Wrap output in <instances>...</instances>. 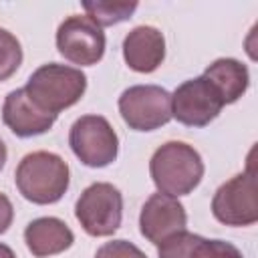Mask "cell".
I'll list each match as a JSON object with an SVG mask.
<instances>
[{
	"label": "cell",
	"mask_w": 258,
	"mask_h": 258,
	"mask_svg": "<svg viewBox=\"0 0 258 258\" xmlns=\"http://www.w3.org/2000/svg\"><path fill=\"white\" fill-rule=\"evenodd\" d=\"M149 173L159 194L179 198L191 194L204 177L202 155L183 141H167L155 149Z\"/></svg>",
	"instance_id": "cell-1"
},
{
	"label": "cell",
	"mask_w": 258,
	"mask_h": 258,
	"mask_svg": "<svg viewBox=\"0 0 258 258\" xmlns=\"http://www.w3.org/2000/svg\"><path fill=\"white\" fill-rule=\"evenodd\" d=\"M14 181L24 200L46 206L64 196L71 171L60 155L52 151H32L20 159L14 171Z\"/></svg>",
	"instance_id": "cell-2"
},
{
	"label": "cell",
	"mask_w": 258,
	"mask_h": 258,
	"mask_svg": "<svg viewBox=\"0 0 258 258\" xmlns=\"http://www.w3.org/2000/svg\"><path fill=\"white\" fill-rule=\"evenodd\" d=\"M28 99L44 113L58 115L81 101L87 91V77L81 69L48 62L38 67L24 87Z\"/></svg>",
	"instance_id": "cell-3"
},
{
	"label": "cell",
	"mask_w": 258,
	"mask_h": 258,
	"mask_svg": "<svg viewBox=\"0 0 258 258\" xmlns=\"http://www.w3.org/2000/svg\"><path fill=\"white\" fill-rule=\"evenodd\" d=\"M75 216L81 228L95 238L111 236L119 230L123 218V196L109 181H97L85 187L75 204Z\"/></svg>",
	"instance_id": "cell-4"
},
{
	"label": "cell",
	"mask_w": 258,
	"mask_h": 258,
	"mask_svg": "<svg viewBox=\"0 0 258 258\" xmlns=\"http://www.w3.org/2000/svg\"><path fill=\"white\" fill-rule=\"evenodd\" d=\"M69 145L77 159L87 167H107L119 153V137L111 123L101 115L79 117L71 125Z\"/></svg>",
	"instance_id": "cell-5"
},
{
	"label": "cell",
	"mask_w": 258,
	"mask_h": 258,
	"mask_svg": "<svg viewBox=\"0 0 258 258\" xmlns=\"http://www.w3.org/2000/svg\"><path fill=\"white\" fill-rule=\"evenodd\" d=\"M119 113L133 131H153L171 119V95L157 85H133L119 97Z\"/></svg>",
	"instance_id": "cell-6"
},
{
	"label": "cell",
	"mask_w": 258,
	"mask_h": 258,
	"mask_svg": "<svg viewBox=\"0 0 258 258\" xmlns=\"http://www.w3.org/2000/svg\"><path fill=\"white\" fill-rule=\"evenodd\" d=\"M212 214L220 224L234 228L252 226L258 222L256 179L250 167L216 189L212 200Z\"/></svg>",
	"instance_id": "cell-7"
},
{
	"label": "cell",
	"mask_w": 258,
	"mask_h": 258,
	"mask_svg": "<svg viewBox=\"0 0 258 258\" xmlns=\"http://www.w3.org/2000/svg\"><path fill=\"white\" fill-rule=\"evenodd\" d=\"M105 32L87 14L64 18L56 30V48L73 64L93 67L105 54Z\"/></svg>",
	"instance_id": "cell-8"
},
{
	"label": "cell",
	"mask_w": 258,
	"mask_h": 258,
	"mask_svg": "<svg viewBox=\"0 0 258 258\" xmlns=\"http://www.w3.org/2000/svg\"><path fill=\"white\" fill-rule=\"evenodd\" d=\"M222 107V97L206 77L181 83L171 95V117L187 127H206L220 115Z\"/></svg>",
	"instance_id": "cell-9"
},
{
	"label": "cell",
	"mask_w": 258,
	"mask_h": 258,
	"mask_svg": "<svg viewBox=\"0 0 258 258\" xmlns=\"http://www.w3.org/2000/svg\"><path fill=\"white\" fill-rule=\"evenodd\" d=\"M187 214L177 198L165 194H153L141 208L139 214V232L151 244H161L165 238L185 230Z\"/></svg>",
	"instance_id": "cell-10"
},
{
	"label": "cell",
	"mask_w": 258,
	"mask_h": 258,
	"mask_svg": "<svg viewBox=\"0 0 258 258\" xmlns=\"http://www.w3.org/2000/svg\"><path fill=\"white\" fill-rule=\"evenodd\" d=\"M2 121L16 137H34V135L46 133L54 125L56 115H50L38 109L28 99L22 87L6 95L2 105Z\"/></svg>",
	"instance_id": "cell-11"
},
{
	"label": "cell",
	"mask_w": 258,
	"mask_h": 258,
	"mask_svg": "<svg viewBox=\"0 0 258 258\" xmlns=\"http://www.w3.org/2000/svg\"><path fill=\"white\" fill-rule=\"evenodd\" d=\"M123 58L135 73H153L165 58V38L155 26H135L123 38Z\"/></svg>",
	"instance_id": "cell-12"
},
{
	"label": "cell",
	"mask_w": 258,
	"mask_h": 258,
	"mask_svg": "<svg viewBox=\"0 0 258 258\" xmlns=\"http://www.w3.org/2000/svg\"><path fill=\"white\" fill-rule=\"evenodd\" d=\"M159 258H244L242 252L224 240H208L181 230L157 244Z\"/></svg>",
	"instance_id": "cell-13"
},
{
	"label": "cell",
	"mask_w": 258,
	"mask_h": 258,
	"mask_svg": "<svg viewBox=\"0 0 258 258\" xmlns=\"http://www.w3.org/2000/svg\"><path fill=\"white\" fill-rule=\"evenodd\" d=\"M26 248L36 258H48L69 250L75 242L73 230L58 218L46 216L32 220L24 230Z\"/></svg>",
	"instance_id": "cell-14"
},
{
	"label": "cell",
	"mask_w": 258,
	"mask_h": 258,
	"mask_svg": "<svg viewBox=\"0 0 258 258\" xmlns=\"http://www.w3.org/2000/svg\"><path fill=\"white\" fill-rule=\"evenodd\" d=\"M202 77H206L214 85V89L222 97L224 105L236 103L248 91V85H250L248 67L244 62L236 60V58H218V60H214L212 64L206 67Z\"/></svg>",
	"instance_id": "cell-15"
},
{
	"label": "cell",
	"mask_w": 258,
	"mask_h": 258,
	"mask_svg": "<svg viewBox=\"0 0 258 258\" xmlns=\"http://www.w3.org/2000/svg\"><path fill=\"white\" fill-rule=\"evenodd\" d=\"M83 8L87 12V16L103 26H113L119 22H125L133 16V12L137 10V2H105V0H87L83 2Z\"/></svg>",
	"instance_id": "cell-16"
},
{
	"label": "cell",
	"mask_w": 258,
	"mask_h": 258,
	"mask_svg": "<svg viewBox=\"0 0 258 258\" xmlns=\"http://www.w3.org/2000/svg\"><path fill=\"white\" fill-rule=\"evenodd\" d=\"M20 64H22V46L18 38L6 28H0V83L10 79Z\"/></svg>",
	"instance_id": "cell-17"
},
{
	"label": "cell",
	"mask_w": 258,
	"mask_h": 258,
	"mask_svg": "<svg viewBox=\"0 0 258 258\" xmlns=\"http://www.w3.org/2000/svg\"><path fill=\"white\" fill-rule=\"evenodd\" d=\"M95 258H147V254L127 240H113L103 244L97 250Z\"/></svg>",
	"instance_id": "cell-18"
},
{
	"label": "cell",
	"mask_w": 258,
	"mask_h": 258,
	"mask_svg": "<svg viewBox=\"0 0 258 258\" xmlns=\"http://www.w3.org/2000/svg\"><path fill=\"white\" fill-rule=\"evenodd\" d=\"M14 220V208H12V202L8 200V196H4L0 191V234H4L10 224Z\"/></svg>",
	"instance_id": "cell-19"
},
{
	"label": "cell",
	"mask_w": 258,
	"mask_h": 258,
	"mask_svg": "<svg viewBox=\"0 0 258 258\" xmlns=\"http://www.w3.org/2000/svg\"><path fill=\"white\" fill-rule=\"evenodd\" d=\"M0 258H16V254L12 252L10 246H6V244L0 242Z\"/></svg>",
	"instance_id": "cell-20"
},
{
	"label": "cell",
	"mask_w": 258,
	"mask_h": 258,
	"mask_svg": "<svg viewBox=\"0 0 258 258\" xmlns=\"http://www.w3.org/2000/svg\"><path fill=\"white\" fill-rule=\"evenodd\" d=\"M6 157H8V151H6L4 141L0 139V171H2V167H4V163H6Z\"/></svg>",
	"instance_id": "cell-21"
}]
</instances>
